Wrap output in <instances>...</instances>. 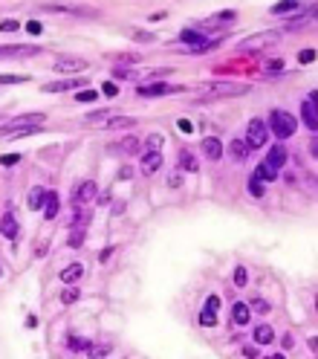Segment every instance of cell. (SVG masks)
I'll return each instance as SVG.
<instances>
[{
    "instance_id": "obj_1",
    "label": "cell",
    "mask_w": 318,
    "mask_h": 359,
    "mask_svg": "<svg viewBox=\"0 0 318 359\" xmlns=\"http://www.w3.org/2000/svg\"><path fill=\"white\" fill-rule=\"evenodd\" d=\"M269 125H272V134L278 136V139H286V136L295 134V119H292L286 110H272Z\"/></svg>"
},
{
    "instance_id": "obj_2",
    "label": "cell",
    "mask_w": 318,
    "mask_h": 359,
    "mask_svg": "<svg viewBox=\"0 0 318 359\" xmlns=\"http://www.w3.org/2000/svg\"><path fill=\"white\" fill-rule=\"evenodd\" d=\"M266 139H269V136H266V125L260 122V119H252V122H249V127H246V139H243V142L249 145V151H252V148L266 145Z\"/></svg>"
},
{
    "instance_id": "obj_3",
    "label": "cell",
    "mask_w": 318,
    "mask_h": 359,
    "mask_svg": "<svg viewBox=\"0 0 318 359\" xmlns=\"http://www.w3.org/2000/svg\"><path fill=\"white\" fill-rule=\"evenodd\" d=\"M41 122H44V113H26V116H18L12 122H6L0 127V136L9 134V131H20V127H41Z\"/></svg>"
},
{
    "instance_id": "obj_4",
    "label": "cell",
    "mask_w": 318,
    "mask_h": 359,
    "mask_svg": "<svg viewBox=\"0 0 318 359\" xmlns=\"http://www.w3.org/2000/svg\"><path fill=\"white\" fill-rule=\"evenodd\" d=\"M182 44H188V49H191V53H205V49L217 46L214 41H208V38L200 35L197 29H186V32H182Z\"/></svg>"
},
{
    "instance_id": "obj_5",
    "label": "cell",
    "mask_w": 318,
    "mask_h": 359,
    "mask_svg": "<svg viewBox=\"0 0 318 359\" xmlns=\"http://www.w3.org/2000/svg\"><path fill=\"white\" fill-rule=\"evenodd\" d=\"M200 90L205 96H240V93H246L243 84H203Z\"/></svg>"
},
{
    "instance_id": "obj_6",
    "label": "cell",
    "mask_w": 318,
    "mask_h": 359,
    "mask_svg": "<svg viewBox=\"0 0 318 359\" xmlns=\"http://www.w3.org/2000/svg\"><path fill=\"white\" fill-rule=\"evenodd\" d=\"M96 194H98V186L93 183V179H84V183H81L78 189L72 191V203L84 206V203H90V200L96 197Z\"/></svg>"
},
{
    "instance_id": "obj_7",
    "label": "cell",
    "mask_w": 318,
    "mask_h": 359,
    "mask_svg": "<svg viewBox=\"0 0 318 359\" xmlns=\"http://www.w3.org/2000/svg\"><path fill=\"white\" fill-rule=\"evenodd\" d=\"M186 87H168V84H142L136 93L142 99H153V96H165V93H182Z\"/></svg>"
},
{
    "instance_id": "obj_8",
    "label": "cell",
    "mask_w": 318,
    "mask_h": 359,
    "mask_svg": "<svg viewBox=\"0 0 318 359\" xmlns=\"http://www.w3.org/2000/svg\"><path fill=\"white\" fill-rule=\"evenodd\" d=\"M41 46H20V44H12V46H0V58H29V55H38Z\"/></svg>"
},
{
    "instance_id": "obj_9",
    "label": "cell",
    "mask_w": 318,
    "mask_h": 359,
    "mask_svg": "<svg viewBox=\"0 0 318 359\" xmlns=\"http://www.w3.org/2000/svg\"><path fill=\"white\" fill-rule=\"evenodd\" d=\"M55 70L58 72H81V70H87V61L84 58H67V55H61V58H55Z\"/></svg>"
},
{
    "instance_id": "obj_10",
    "label": "cell",
    "mask_w": 318,
    "mask_h": 359,
    "mask_svg": "<svg viewBox=\"0 0 318 359\" xmlns=\"http://www.w3.org/2000/svg\"><path fill=\"white\" fill-rule=\"evenodd\" d=\"M278 38H281V32H263V35H252V38H246V41H243V46H246V49H263V46L275 44Z\"/></svg>"
},
{
    "instance_id": "obj_11",
    "label": "cell",
    "mask_w": 318,
    "mask_h": 359,
    "mask_svg": "<svg viewBox=\"0 0 318 359\" xmlns=\"http://www.w3.org/2000/svg\"><path fill=\"white\" fill-rule=\"evenodd\" d=\"M87 81L84 79H67V81H49L44 84V93H61V90H75V87H84Z\"/></svg>"
},
{
    "instance_id": "obj_12",
    "label": "cell",
    "mask_w": 318,
    "mask_h": 359,
    "mask_svg": "<svg viewBox=\"0 0 318 359\" xmlns=\"http://www.w3.org/2000/svg\"><path fill=\"white\" fill-rule=\"evenodd\" d=\"M301 116H304V122H307L309 131H315V127H318V119H315V96L304 99V105H301Z\"/></svg>"
},
{
    "instance_id": "obj_13",
    "label": "cell",
    "mask_w": 318,
    "mask_h": 359,
    "mask_svg": "<svg viewBox=\"0 0 318 359\" xmlns=\"http://www.w3.org/2000/svg\"><path fill=\"white\" fill-rule=\"evenodd\" d=\"M0 235H3V238H9V241H15V238H18V220H15V215H12V212H6V215H3V220H0Z\"/></svg>"
},
{
    "instance_id": "obj_14",
    "label": "cell",
    "mask_w": 318,
    "mask_h": 359,
    "mask_svg": "<svg viewBox=\"0 0 318 359\" xmlns=\"http://www.w3.org/2000/svg\"><path fill=\"white\" fill-rule=\"evenodd\" d=\"M159 165H162V153L148 151L142 157V174H153V171H159Z\"/></svg>"
},
{
    "instance_id": "obj_15",
    "label": "cell",
    "mask_w": 318,
    "mask_h": 359,
    "mask_svg": "<svg viewBox=\"0 0 318 359\" xmlns=\"http://www.w3.org/2000/svg\"><path fill=\"white\" fill-rule=\"evenodd\" d=\"M203 153L208 157V160H220L223 157V145H220V139H214V136H208V139H203Z\"/></svg>"
},
{
    "instance_id": "obj_16",
    "label": "cell",
    "mask_w": 318,
    "mask_h": 359,
    "mask_svg": "<svg viewBox=\"0 0 318 359\" xmlns=\"http://www.w3.org/2000/svg\"><path fill=\"white\" fill-rule=\"evenodd\" d=\"M283 162H286V148H283V145H275L272 151H269V157H266V165L278 171Z\"/></svg>"
},
{
    "instance_id": "obj_17",
    "label": "cell",
    "mask_w": 318,
    "mask_h": 359,
    "mask_svg": "<svg viewBox=\"0 0 318 359\" xmlns=\"http://www.w3.org/2000/svg\"><path fill=\"white\" fill-rule=\"evenodd\" d=\"M58 209H61V200H58V194H55V191H46V200H44V217H46V220H52V217L58 215Z\"/></svg>"
},
{
    "instance_id": "obj_18",
    "label": "cell",
    "mask_w": 318,
    "mask_h": 359,
    "mask_svg": "<svg viewBox=\"0 0 318 359\" xmlns=\"http://www.w3.org/2000/svg\"><path fill=\"white\" fill-rule=\"evenodd\" d=\"M229 153H231V160H234V162H243V160L249 157V145L243 142V139H231Z\"/></svg>"
},
{
    "instance_id": "obj_19",
    "label": "cell",
    "mask_w": 318,
    "mask_h": 359,
    "mask_svg": "<svg viewBox=\"0 0 318 359\" xmlns=\"http://www.w3.org/2000/svg\"><path fill=\"white\" fill-rule=\"evenodd\" d=\"M231 322L237 324V327H243V324H249V304H243V301H237V304L231 307Z\"/></svg>"
},
{
    "instance_id": "obj_20",
    "label": "cell",
    "mask_w": 318,
    "mask_h": 359,
    "mask_svg": "<svg viewBox=\"0 0 318 359\" xmlns=\"http://www.w3.org/2000/svg\"><path fill=\"white\" fill-rule=\"evenodd\" d=\"M81 275H84V267H81V264H70V267L61 272V281H64V284H75Z\"/></svg>"
},
{
    "instance_id": "obj_21",
    "label": "cell",
    "mask_w": 318,
    "mask_h": 359,
    "mask_svg": "<svg viewBox=\"0 0 318 359\" xmlns=\"http://www.w3.org/2000/svg\"><path fill=\"white\" fill-rule=\"evenodd\" d=\"M113 110H96V113H87V125H107V119H113Z\"/></svg>"
},
{
    "instance_id": "obj_22",
    "label": "cell",
    "mask_w": 318,
    "mask_h": 359,
    "mask_svg": "<svg viewBox=\"0 0 318 359\" xmlns=\"http://www.w3.org/2000/svg\"><path fill=\"white\" fill-rule=\"evenodd\" d=\"M275 177H278V171H275V168H269L266 162H260V165L255 168V179H260V183H272Z\"/></svg>"
},
{
    "instance_id": "obj_23",
    "label": "cell",
    "mask_w": 318,
    "mask_h": 359,
    "mask_svg": "<svg viewBox=\"0 0 318 359\" xmlns=\"http://www.w3.org/2000/svg\"><path fill=\"white\" fill-rule=\"evenodd\" d=\"M44 200H46L44 189H32L29 191V197H26V203H29V209H44Z\"/></svg>"
},
{
    "instance_id": "obj_24",
    "label": "cell",
    "mask_w": 318,
    "mask_h": 359,
    "mask_svg": "<svg viewBox=\"0 0 318 359\" xmlns=\"http://www.w3.org/2000/svg\"><path fill=\"white\" fill-rule=\"evenodd\" d=\"M255 342L257 345H269V342H272V327H269V324H257L255 327Z\"/></svg>"
},
{
    "instance_id": "obj_25",
    "label": "cell",
    "mask_w": 318,
    "mask_h": 359,
    "mask_svg": "<svg viewBox=\"0 0 318 359\" xmlns=\"http://www.w3.org/2000/svg\"><path fill=\"white\" fill-rule=\"evenodd\" d=\"M179 168L191 171V174L197 171V160H194V153H191V151H179Z\"/></svg>"
},
{
    "instance_id": "obj_26",
    "label": "cell",
    "mask_w": 318,
    "mask_h": 359,
    "mask_svg": "<svg viewBox=\"0 0 318 359\" xmlns=\"http://www.w3.org/2000/svg\"><path fill=\"white\" fill-rule=\"evenodd\" d=\"M113 151H122V153H136V151H139V139H133V136H127L124 142L113 145Z\"/></svg>"
},
{
    "instance_id": "obj_27",
    "label": "cell",
    "mask_w": 318,
    "mask_h": 359,
    "mask_svg": "<svg viewBox=\"0 0 318 359\" xmlns=\"http://www.w3.org/2000/svg\"><path fill=\"white\" fill-rule=\"evenodd\" d=\"M110 131H116V127H133V119L130 116H113V119H107V125Z\"/></svg>"
},
{
    "instance_id": "obj_28",
    "label": "cell",
    "mask_w": 318,
    "mask_h": 359,
    "mask_svg": "<svg viewBox=\"0 0 318 359\" xmlns=\"http://www.w3.org/2000/svg\"><path fill=\"white\" fill-rule=\"evenodd\" d=\"M67 345H70L72 353H81V350H87V348H90V342H87V339H81V336H70V339H67Z\"/></svg>"
},
{
    "instance_id": "obj_29",
    "label": "cell",
    "mask_w": 318,
    "mask_h": 359,
    "mask_svg": "<svg viewBox=\"0 0 318 359\" xmlns=\"http://www.w3.org/2000/svg\"><path fill=\"white\" fill-rule=\"evenodd\" d=\"M295 9H298V3L286 0V3H275V6H272V15H286V12H295Z\"/></svg>"
},
{
    "instance_id": "obj_30",
    "label": "cell",
    "mask_w": 318,
    "mask_h": 359,
    "mask_svg": "<svg viewBox=\"0 0 318 359\" xmlns=\"http://www.w3.org/2000/svg\"><path fill=\"white\" fill-rule=\"evenodd\" d=\"M249 194H252V197H263V194H266L263 183H260V179H255V177H252V183H249Z\"/></svg>"
},
{
    "instance_id": "obj_31",
    "label": "cell",
    "mask_w": 318,
    "mask_h": 359,
    "mask_svg": "<svg viewBox=\"0 0 318 359\" xmlns=\"http://www.w3.org/2000/svg\"><path fill=\"white\" fill-rule=\"evenodd\" d=\"M234 287H246V281H249V275H246V267H237L234 269Z\"/></svg>"
},
{
    "instance_id": "obj_32",
    "label": "cell",
    "mask_w": 318,
    "mask_h": 359,
    "mask_svg": "<svg viewBox=\"0 0 318 359\" xmlns=\"http://www.w3.org/2000/svg\"><path fill=\"white\" fill-rule=\"evenodd\" d=\"M61 301H64V304H75V301H78V290H75V287H67L61 293Z\"/></svg>"
},
{
    "instance_id": "obj_33",
    "label": "cell",
    "mask_w": 318,
    "mask_h": 359,
    "mask_svg": "<svg viewBox=\"0 0 318 359\" xmlns=\"http://www.w3.org/2000/svg\"><path fill=\"white\" fill-rule=\"evenodd\" d=\"M200 324H203V327H214V324H217V313L203 310V313H200Z\"/></svg>"
},
{
    "instance_id": "obj_34",
    "label": "cell",
    "mask_w": 318,
    "mask_h": 359,
    "mask_svg": "<svg viewBox=\"0 0 318 359\" xmlns=\"http://www.w3.org/2000/svg\"><path fill=\"white\" fill-rule=\"evenodd\" d=\"M162 142H165V139H162V136H159V134H150V136H148V151H156V153H159V148H162Z\"/></svg>"
},
{
    "instance_id": "obj_35",
    "label": "cell",
    "mask_w": 318,
    "mask_h": 359,
    "mask_svg": "<svg viewBox=\"0 0 318 359\" xmlns=\"http://www.w3.org/2000/svg\"><path fill=\"white\" fill-rule=\"evenodd\" d=\"M70 246H81V243H84V229H81V226H75V232L70 235Z\"/></svg>"
},
{
    "instance_id": "obj_36",
    "label": "cell",
    "mask_w": 318,
    "mask_h": 359,
    "mask_svg": "<svg viewBox=\"0 0 318 359\" xmlns=\"http://www.w3.org/2000/svg\"><path fill=\"white\" fill-rule=\"evenodd\" d=\"M87 350H90V356L93 359H104L107 353H110V345H101V348L96 345V348H87Z\"/></svg>"
},
{
    "instance_id": "obj_37",
    "label": "cell",
    "mask_w": 318,
    "mask_h": 359,
    "mask_svg": "<svg viewBox=\"0 0 318 359\" xmlns=\"http://www.w3.org/2000/svg\"><path fill=\"white\" fill-rule=\"evenodd\" d=\"M98 93L96 90H81V93H75V101H96Z\"/></svg>"
},
{
    "instance_id": "obj_38",
    "label": "cell",
    "mask_w": 318,
    "mask_h": 359,
    "mask_svg": "<svg viewBox=\"0 0 318 359\" xmlns=\"http://www.w3.org/2000/svg\"><path fill=\"white\" fill-rule=\"evenodd\" d=\"M205 310H208V313H217V310H220V298L208 296V298H205Z\"/></svg>"
},
{
    "instance_id": "obj_39",
    "label": "cell",
    "mask_w": 318,
    "mask_h": 359,
    "mask_svg": "<svg viewBox=\"0 0 318 359\" xmlns=\"http://www.w3.org/2000/svg\"><path fill=\"white\" fill-rule=\"evenodd\" d=\"M26 81V75H0V84H20Z\"/></svg>"
},
{
    "instance_id": "obj_40",
    "label": "cell",
    "mask_w": 318,
    "mask_h": 359,
    "mask_svg": "<svg viewBox=\"0 0 318 359\" xmlns=\"http://www.w3.org/2000/svg\"><path fill=\"white\" fill-rule=\"evenodd\" d=\"M113 79H133V70H127V67H116Z\"/></svg>"
},
{
    "instance_id": "obj_41",
    "label": "cell",
    "mask_w": 318,
    "mask_h": 359,
    "mask_svg": "<svg viewBox=\"0 0 318 359\" xmlns=\"http://www.w3.org/2000/svg\"><path fill=\"white\" fill-rule=\"evenodd\" d=\"M18 27H20L18 20H0V32H15Z\"/></svg>"
},
{
    "instance_id": "obj_42",
    "label": "cell",
    "mask_w": 318,
    "mask_h": 359,
    "mask_svg": "<svg viewBox=\"0 0 318 359\" xmlns=\"http://www.w3.org/2000/svg\"><path fill=\"white\" fill-rule=\"evenodd\" d=\"M18 153H9V157H3V160H0V165H3V168H12V165H18Z\"/></svg>"
},
{
    "instance_id": "obj_43",
    "label": "cell",
    "mask_w": 318,
    "mask_h": 359,
    "mask_svg": "<svg viewBox=\"0 0 318 359\" xmlns=\"http://www.w3.org/2000/svg\"><path fill=\"white\" fill-rule=\"evenodd\" d=\"M101 93H104V96H116V93H119V87H116L113 81H104V84H101Z\"/></svg>"
},
{
    "instance_id": "obj_44",
    "label": "cell",
    "mask_w": 318,
    "mask_h": 359,
    "mask_svg": "<svg viewBox=\"0 0 318 359\" xmlns=\"http://www.w3.org/2000/svg\"><path fill=\"white\" fill-rule=\"evenodd\" d=\"M298 61H301V64H309V61H315V53H312V49H304V53L298 55Z\"/></svg>"
},
{
    "instance_id": "obj_45",
    "label": "cell",
    "mask_w": 318,
    "mask_h": 359,
    "mask_svg": "<svg viewBox=\"0 0 318 359\" xmlns=\"http://www.w3.org/2000/svg\"><path fill=\"white\" fill-rule=\"evenodd\" d=\"M283 67H286L283 61H269V64H266V70H269V72H283Z\"/></svg>"
},
{
    "instance_id": "obj_46",
    "label": "cell",
    "mask_w": 318,
    "mask_h": 359,
    "mask_svg": "<svg viewBox=\"0 0 318 359\" xmlns=\"http://www.w3.org/2000/svg\"><path fill=\"white\" fill-rule=\"evenodd\" d=\"M252 307H255L257 313H266V310H269V304H266V301H260V298H252Z\"/></svg>"
},
{
    "instance_id": "obj_47",
    "label": "cell",
    "mask_w": 318,
    "mask_h": 359,
    "mask_svg": "<svg viewBox=\"0 0 318 359\" xmlns=\"http://www.w3.org/2000/svg\"><path fill=\"white\" fill-rule=\"evenodd\" d=\"M119 61H122V64H136V61H139V55H133V53H124V55H119Z\"/></svg>"
},
{
    "instance_id": "obj_48",
    "label": "cell",
    "mask_w": 318,
    "mask_h": 359,
    "mask_svg": "<svg viewBox=\"0 0 318 359\" xmlns=\"http://www.w3.org/2000/svg\"><path fill=\"white\" fill-rule=\"evenodd\" d=\"M26 29L32 32V35H41V23H38V20H29V23H26Z\"/></svg>"
},
{
    "instance_id": "obj_49",
    "label": "cell",
    "mask_w": 318,
    "mask_h": 359,
    "mask_svg": "<svg viewBox=\"0 0 318 359\" xmlns=\"http://www.w3.org/2000/svg\"><path fill=\"white\" fill-rule=\"evenodd\" d=\"M133 38H136V41H145V44H148V41H153V35H150V32H133Z\"/></svg>"
},
{
    "instance_id": "obj_50",
    "label": "cell",
    "mask_w": 318,
    "mask_h": 359,
    "mask_svg": "<svg viewBox=\"0 0 318 359\" xmlns=\"http://www.w3.org/2000/svg\"><path fill=\"white\" fill-rule=\"evenodd\" d=\"M243 356L255 359V356H257V348H255V345H246V348H243Z\"/></svg>"
},
{
    "instance_id": "obj_51",
    "label": "cell",
    "mask_w": 318,
    "mask_h": 359,
    "mask_svg": "<svg viewBox=\"0 0 318 359\" xmlns=\"http://www.w3.org/2000/svg\"><path fill=\"white\" fill-rule=\"evenodd\" d=\"M179 131H186V134H191V122H188V119H179Z\"/></svg>"
},
{
    "instance_id": "obj_52",
    "label": "cell",
    "mask_w": 318,
    "mask_h": 359,
    "mask_svg": "<svg viewBox=\"0 0 318 359\" xmlns=\"http://www.w3.org/2000/svg\"><path fill=\"white\" fill-rule=\"evenodd\" d=\"M130 174H133V171H130V168H127V165H124V168H122V171H119V179H127V177H130Z\"/></svg>"
},
{
    "instance_id": "obj_53",
    "label": "cell",
    "mask_w": 318,
    "mask_h": 359,
    "mask_svg": "<svg viewBox=\"0 0 318 359\" xmlns=\"http://www.w3.org/2000/svg\"><path fill=\"white\" fill-rule=\"evenodd\" d=\"M269 359H283V353H275V356H269Z\"/></svg>"
},
{
    "instance_id": "obj_54",
    "label": "cell",
    "mask_w": 318,
    "mask_h": 359,
    "mask_svg": "<svg viewBox=\"0 0 318 359\" xmlns=\"http://www.w3.org/2000/svg\"><path fill=\"white\" fill-rule=\"evenodd\" d=\"M0 275H3V269H0Z\"/></svg>"
}]
</instances>
